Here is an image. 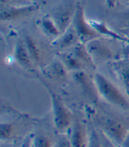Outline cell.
<instances>
[{"label":"cell","instance_id":"7a4b0ae2","mask_svg":"<svg viewBox=\"0 0 129 147\" xmlns=\"http://www.w3.org/2000/svg\"><path fill=\"white\" fill-rule=\"evenodd\" d=\"M44 88L47 90L51 101V110H52V121L54 127L58 134L67 133L74 121L73 114L72 111L66 106L61 98L50 87L48 82L42 81Z\"/></svg>","mask_w":129,"mask_h":147},{"label":"cell","instance_id":"5b68a950","mask_svg":"<svg viewBox=\"0 0 129 147\" xmlns=\"http://www.w3.org/2000/svg\"><path fill=\"white\" fill-rule=\"evenodd\" d=\"M72 25L76 31L81 43L87 44L93 39L101 37L99 33L92 27L90 22L86 19L84 7L80 2H78L76 13H75Z\"/></svg>","mask_w":129,"mask_h":147},{"label":"cell","instance_id":"ba28073f","mask_svg":"<svg viewBox=\"0 0 129 147\" xmlns=\"http://www.w3.org/2000/svg\"><path fill=\"white\" fill-rule=\"evenodd\" d=\"M67 133L72 147H88L89 141V131L88 130L85 123L74 119Z\"/></svg>","mask_w":129,"mask_h":147},{"label":"cell","instance_id":"603a6c76","mask_svg":"<svg viewBox=\"0 0 129 147\" xmlns=\"http://www.w3.org/2000/svg\"><path fill=\"white\" fill-rule=\"evenodd\" d=\"M67 133H61L59 134L58 138L55 141L54 147H72L71 143L68 138V135Z\"/></svg>","mask_w":129,"mask_h":147},{"label":"cell","instance_id":"7402d4cb","mask_svg":"<svg viewBox=\"0 0 129 147\" xmlns=\"http://www.w3.org/2000/svg\"><path fill=\"white\" fill-rule=\"evenodd\" d=\"M29 3L31 2L28 1V0H0V6H1V8H5L9 6L27 5Z\"/></svg>","mask_w":129,"mask_h":147},{"label":"cell","instance_id":"d6986e66","mask_svg":"<svg viewBox=\"0 0 129 147\" xmlns=\"http://www.w3.org/2000/svg\"><path fill=\"white\" fill-rule=\"evenodd\" d=\"M33 147H54L55 141L45 132H37L30 136Z\"/></svg>","mask_w":129,"mask_h":147},{"label":"cell","instance_id":"e0dca14e","mask_svg":"<svg viewBox=\"0 0 129 147\" xmlns=\"http://www.w3.org/2000/svg\"><path fill=\"white\" fill-rule=\"evenodd\" d=\"M40 28L42 32L44 33V35L48 37H50L52 41L58 38L61 35L59 28H58L54 20L50 16L44 17L40 20Z\"/></svg>","mask_w":129,"mask_h":147},{"label":"cell","instance_id":"6da1fadb","mask_svg":"<svg viewBox=\"0 0 129 147\" xmlns=\"http://www.w3.org/2000/svg\"><path fill=\"white\" fill-rule=\"evenodd\" d=\"M93 122L96 129L106 135L118 146H121L129 132L127 120L104 110L94 113Z\"/></svg>","mask_w":129,"mask_h":147},{"label":"cell","instance_id":"9a60e30c","mask_svg":"<svg viewBox=\"0 0 129 147\" xmlns=\"http://www.w3.org/2000/svg\"><path fill=\"white\" fill-rule=\"evenodd\" d=\"M73 53L77 56V58L86 66L87 69H95L96 66L95 62L92 59V57L89 53V51L86 46V44L83 43H78L70 49Z\"/></svg>","mask_w":129,"mask_h":147},{"label":"cell","instance_id":"484cf974","mask_svg":"<svg viewBox=\"0 0 129 147\" xmlns=\"http://www.w3.org/2000/svg\"><path fill=\"white\" fill-rule=\"evenodd\" d=\"M119 0H106V5L108 6V8H112L116 5Z\"/></svg>","mask_w":129,"mask_h":147},{"label":"cell","instance_id":"ffe728a7","mask_svg":"<svg viewBox=\"0 0 129 147\" xmlns=\"http://www.w3.org/2000/svg\"><path fill=\"white\" fill-rule=\"evenodd\" d=\"M15 130V124L13 122H1L0 125V136L1 140H9L13 138Z\"/></svg>","mask_w":129,"mask_h":147},{"label":"cell","instance_id":"44dd1931","mask_svg":"<svg viewBox=\"0 0 129 147\" xmlns=\"http://www.w3.org/2000/svg\"><path fill=\"white\" fill-rule=\"evenodd\" d=\"M88 147H103L100 141L98 130L95 128L91 129L89 131V141Z\"/></svg>","mask_w":129,"mask_h":147},{"label":"cell","instance_id":"8fae6325","mask_svg":"<svg viewBox=\"0 0 129 147\" xmlns=\"http://www.w3.org/2000/svg\"><path fill=\"white\" fill-rule=\"evenodd\" d=\"M13 58L17 64L26 70L31 71L36 67L33 60H32L28 51L26 47L24 40L19 39L16 42L13 49Z\"/></svg>","mask_w":129,"mask_h":147},{"label":"cell","instance_id":"3957f363","mask_svg":"<svg viewBox=\"0 0 129 147\" xmlns=\"http://www.w3.org/2000/svg\"><path fill=\"white\" fill-rule=\"evenodd\" d=\"M94 79L100 98L112 106L122 110L129 111V100L112 81L101 73H95Z\"/></svg>","mask_w":129,"mask_h":147},{"label":"cell","instance_id":"7c38bea8","mask_svg":"<svg viewBox=\"0 0 129 147\" xmlns=\"http://www.w3.org/2000/svg\"><path fill=\"white\" fill-rule=\"evenodd\" d=\"M112 67V71L129 95V57L113 60Z\"/></svg>","mask_w":129,"mask_h":147},{"label":"cell","instance_id":"cb8c5ba5","mask_svg":"<svg viewBox=\"0 0 129 147\" xmlns=\"http://www.w3.org/2000/svg\"><path fill=\"white\" fill-rule=\"evenodd\" d=\"M98 133H99V138H100V141H101V144H102L103 147H117L118 146L106 135H104L103 133L100 132L99 130H98Z\"/></svg>","mask_w":129,"mask_h":147},{"label":"cell","instance_id":"5bb4252c","mask_svg":"<svg viewBox=\"0 0 129 147\" xmlns=\"http://www.w3.org/2000/svg\"><path fill=\"white\" fill-rule=\"evenodd\" d=\"M23 40L35 66L36 65L40 66L42 64V49L39 44L36 42V40L30 35H26L23 37Z\"/></svg>","mask_w":129,"mask_h":147},{"label":"cell","instance_id":"4316f807","mask_svg":"<svg viewBox=\"0 0 129 147\" xmlns=\"http://www.w3.org/2000/svg\"><path fill=\"white\" fill-rule=\"evenodd\" d=\"M21 147H33L32 146V144H31V138L30 136L26 139V141L23 143L22 145H21Z\"/></svg>","mask_w":129,"mask_h":147},{"label":"cell","instance_id":"9c48e42d","mask_svg":"<svg viewBox=\"0 0 129 147\" xmlns=\"http://www.w3.org/2000/svg\"><path fill=\"white\" fill-rule=\"evenodd\" d=\"M74 81L80 86L81 90L85 93V95L89 98L91 100L96 101L99 98V94L96 89L94 77L92 78L86 70L77 71L72 73Z\"/></svg>","mask_w":129,"mask_h":147},{"label":"cell","instance_id":"52a82bcc","mask_svg":"<svg viewBox=\"0 0 129 147\" xmlns=\"http://www.w3.org/2000/svg\"><path fill=\"white\" fill-rule=\"evenodd\" d=\"M39 9V5L35 3H29L22 5L9 6L1 8L0 19L2 22H12L26 18L33 14Z\"/></svg>","mask_w":129,"mask_h":147},{"label":"cell","instance_id":"8992f818","mask_svg":"<svg viewBox=\"0 0 129 147\" xmlns=\"http://www.w3.org/2000/svg\"><path fill=\"white\" fill-rule=\"evenodd\" d=\"M89 53L92 57L93 61L95 66L103 64L113 59L114 51L109 44L106 43V41L101 37L91 40L90 42L86 44Z\"/></svg>","mask_w":129,"mask_h":147},{"label":"cell","instance_id":"2e32d148","mask_svg":"<svg viewBox=\"0 0 129 147\" xmlns=\"http://www.w3.org/2000/svg\"><path fill=\"white\" fill-rule=\"evenodd\" d=\"M67 72L68 70L59 59L51 61L45 67V74L52 79H63L67 76Z\"/></svg>","mask_w":129,"mask_h":147},{"label":"cell","instance_id":"ac0fdd59","mask_svg":"<svg viewBox=\"0 0 129 147\" xmlns=\"http://www.w3.org/2000/svg\"><path fill=\"white\" fill-rule=\"evenodd\" d=\"M92 27L97 31L99 35L101 36H105L108 37L110 39L117 40V41H120V42H128L129 40L118 33H116L115 31L112 30L108 26H106L104 23L100 22H90Z\"/></svg>","mask_w":129,"mask_h":147},{"label":"cell","instance_id":"4fadbf2b","mask_svg":"<svg viewBox=\"0 0 129 147\" xmlns=\"http://www.w3.org/2000/svg\"><path fill=\"white\" fill-rule=\"evenodd\" d=\"M58 59L62 61L67 69L72 73L87 69L86 66L70 49L58 52Z\"/></svg>","mask_w":129,"mask_h":147},{"label":"cell","instance_id":"d4e9b609","mask_svg":"<svg viewBox=\"0 0 129 147\" xmlns=\"http://www.w3.org/2000/svg\"><path fill=\"white\" fill-rule=\"evenodd\" d=\"M120 17H121V20H123V22L126 26H129V11H126V12L121 13Z\"/></svg>","mask_w":129,"mask_h":147},{"label":"cell","instance_id":"277c9868","mask_svg":"<svg viewBox=\"0 0 129 147\" xmlns=\"http://www.w3.org/2000/svg\"><path fill=\"white\" fill-rule=\"evenodd\" d=\"M78 2L77 0H63L52 11L50 17L54 20L61 34L73 24Z\"/></svg>","mask_w":129,"mask_h":147},{"label":"cell","instance_id":"30bf717a","mask_svg":"<svg viewBox=\"0 0 129 147\" xmlns=\"http://www.w3.org/2000/svg\"><path fill=\"white\" fill-rule=\"evenodd\" d=\"M80 38L73 25H71L58 38L52 41V45L60 51L71 49L73 46L80 43Z\"/></svg>","mask_w":129,"mask_h":147},{"label":"cell","instance_id":"83f0119b","mask_svg":"<svg viewBox=\"0 0 129 147\" xmlns=\"http://www.w3.org/2000/svg\"><path fill=\"white\" fill-rule=\"evenodd\" d=\"M120 147H129V132H128L127 136H126V138Z\"/></svg>","mask_w":129,"mask_h":147}]
</instances>
